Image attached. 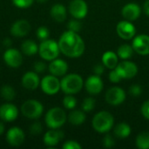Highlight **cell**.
Instances as JSON below:
<instances>
[{"label":"cell","mask_w":149,"mask_h":149,"mask_svg":"<svg viewBox=\"0 0 149 149\" xmlns=\"http://www.w3.org/2000/svg\"><path fill=\"white\" fill-rule=\"evenodd\" d=\"M58 46L60 52L69 58H79L85 51L84 40L77 32L69 30L61 35Z\"/></svg>","instance_id":"obj_1"},{"label":"cell","mask_w":149,"mask_h":149,"mask_svg":"<svg viewBox=\"0 0 149 149\" xmlns=\"http://www.w3.org/2000/svg\"><path fill=\"white\" fill-rule=\"evenodd\" d=\"M114 124L113 116L107 111H102L96 113L92 120V126L98 133H107L110 131Z\"/></svg>","instance_id":"obj_2"},{"label":"cell","mask_w":149,"mask_h":149,"mask_svg":"<svg viewBox=\"0 0 149 149\" xmlns=\"http://www.w3.org/2000/svg\"><path fill=\"white\" fill-rule=\"evenodd\" d=\"M83 85L82 77L76 73L68 74L60 81V88L65 94L78 93L82 89Z\"/></svg>","instance_id":"obj_3"},{"label":"cell","mask_w":149,"mask_h":149,"mask_svg":"<svg viewBox=\"0 0 149 149\" xmlns=\"http://www.w3.org/2000/svg\"><path fill=\"white\" fill-rule=\"evenodd\" d=\"M46 126L51 129H58L61 127L66 121V114L60 107L51 108L45 118Z\"/></svg>","instance_id":"obj_4"},{"label":"cell","mask_w":149,"mask_h":149,"mask_svg":"<svg viewBox=\"0 0 149 149\" xmlns=\"http://www.w3.org/2000/svg\"><path fill=\"white\" fill-rule=\"evenodd\" d=\"M60 52L58 43L52 39H45L38 46V53L45 60L52 61L58 58Z\"/></svg>","instance_id":"obj_5"},{"label":"cell","mask_w":149,"mask_h":149,"mask_svg":"<svg viewBox=\"0 0 149 149\" xmlns=\"http://www.w3.org/2000/svg\"><path fill=\"white\" fill-rule=\"evenodd\" d=\"M44 111L43 105L36 100H26L21 107L22 114L29 119H38L39 118Z\"/></svg>","instance_id":"obj_6"},{"label":"cell","mask_w":149,"mask_h":149,"mask_svg":"<svg viewBox=\"0 0 149 149\" xmlns=\"http://www.w3.org/2000/svg\"><path fill=\"white\" fill-rule=\"evenodd\" d=\"M42 91L47 95H54L58 93L60 88V81L54 75H47L44 77L40 82Z\"/></svg>","instance_id":"obj_7"},{"label":"cell","mask_w":149,"mask_h":149,"mask_svg":"<svg viewBox=\"0 0 149 149\" xmlns=\"http://www.w3.org/2000/svg\"><path fill=\"white\" fill-rule=\"evenodd\" d=\"M115 70L122 79H132L136 76L138 72V67L136 64L128 60H124L120 63H118Z\"/></svg>","instance_id":"obj_8"},{"label":"cell","mask_w":149,"mask_h":149,"mask_svg":"<svg viewBox=\"0 0 149 149\" xmlns=\"http://www.w3.org/2000/svg\"><path fill=\"white\" fill-rule=\"evenodd\" d=\"M126 93L125 91L118 86H114L110 88L106 93V100L108 104L112 106H118L122 104L126 100Z\"/></svg>","instance_id":"obj_9"},{"label":"cell","mask_w":149,"mask_h":149,"mask_svg":"<svg viewBox=\"0 0 149 149\" xmlns=\"http://www.w3.org/2000/svg\"><path fill=\"white\" fill-rule=\"evenodd\" d=\"M116 31L120 38L125 40H129L134 37L136 33V28L130 21L125 19L124 21L118 23L116 26Z\"/></svg>","instance_id":"obj_10"},{"label":"cell","mask_w":149,"mask_h":149,"mask_svg":"<svg viewBox=\"0 0 149 149\" xmlns=\"http://www.w3.org/2000/svg\"><path fill=\"white\" fill-rule=\"evenodd\" d=\"M69 11L74 18L82 19L88 12L87 3L84 0H72L69 4Z\"/></svg>","instance_id":"obj_11"},{"label":"cell","mask_w":149,"mask_h":149,"mask_svg":"<svg viewBox=\"0 0 149 149\" xmlns=\"http://www.w3.org/2000/svg\"><path fill=\"white\" fill-rule=\"evenodd\" d=\"M132 46L134 52L140 55H148L149 54V36L146 34L138 35L133 40Z\"/></svg>","instance_id":"obj_12"},{"label":"cell","mask_w":149,"mask_h":149,"mask_svg":"<svg viewBox=\"0 0 149 149\" xmlns=\"http://www.w3.org/2000/svg\"><path fill=\"white\" fill-rule=\"evenodd\" d=\"M3 60L10 67L17 68L21 65L23 62V57L18 50L10 48L6 50V52L3 53Z\"/></svg>","instance_id":"obj_13"},{"label":"cell","mask_w":149,"mask_h":149,"mask_svg":"<svg viewBox=\"0 0 149 149\" xmlns=\"http://www.w3.org/2000/svg\"><path fill=\"white\" fill-rule=\"evenodd\" d=\"M24 133L17 127L10 128L6 134V141L12 147H18L24 141Z\"/></svg>","instance_id":"obj_14"},{"label":"cell","mask_w":149,"mask_h":149,"mask_svg":"<svg viewBox=\"0 0 149 149\" xmlns=\"http://www.w3.org/2000/svg\"><path fill=\"white\" fill-rule=\"evenodd\" d=\"M103 81L100 79V76L98 75H92L90 76L86 83H85V87L87 93L91 95H97L99 94L102 89H103Z\"/></svg>","instance_id":"obj_15"},{"label":"cell","mask_w":149,"mask_h":149,"mask_svg":"<svg viewBox=\"0 0 149 149\" xmlns=\"http://www.w3.org/2000/svg\"><path fill=\"white\" fill-rule=\"evenodd\" d=\"M18 115L17 107L10 103L3 104L0 107V119L6 122L15 120Z\"/></svg>","instance_id":"obj_16"},{"label":"cell","mask_w":149,"mask_h":149,"mask_svg":"<svg viewBox=\"0 0 149 149\" xmlns=\"http://www.w3.org/2000/svg\"><path fill=\"white\" fill-rule=\"evenodd\" d=\"M141 9L135 3H127L121 10V14L123 17L130 22L138 19L139 17L141 16Z\"/></svg>","instance_id":"obj_17"},{"label":"cell","mask_w":149,"mask_h":149,"mask_svg":"<svg viewBox=\"0 0 149 149\" xmlns=\"http://www.w3.org/2000/svg\"><path fill=\"white\" fill-rule=\"evenodd\" d=\"M30 31H31L30 23L24 19L16 21L10 27L11 35L17 38L26 36L30 32Z\"/></svg>","instance_id":"obj_18"},{"label":"cell","mask_w":149,"mask_h":149,"mask_svg":"<svg viewBox=\"0 0 149 149\" xmlns=\"http://www.w3.org/2000/svg\"><path fill=\"white\" fill-rule=\"evenodd\" d=\"M22 85L28 90H35L40 85V79L35 72H27L22 78Z\"/></svg>","instance_id":"obj_19"},{"label":"cell","mask_w":149,"mask_h":149,"mask_svg":"<svg viewBox=\"0 0 149 149\" xmlns=\"http://www.w3.org/2000/svg\"><path fill=\"white\" fill-rule=\"evenodd\" d=\"M48 69H49V72H51V74H52L56 77H59V76L65 75L67 72L68 65L65 60L55 58V59L52 60L51 64L49 65Z\"/></svg>","instance_id":"obj_20"},{"label":"cell","mask_w":149,"mask_h":149,"mask_svg":"<svg viewBox=\"0 0 149 149\" xmlns=\"http://www.w3.org/2000/svg\"><path fill=\"white\" fill-rule=\"evenodd\" d=\"M64 138V133L58 129H51L44 135V143L47 147L57 146Z\"/></svg>","instance_id":"obj_21"},{"label":"cell","mask_w":149,"mask_h":149,"mask_svg":"<svg viewBox=\"0 0 149 149\" xmlns=\"http://www.w3.org/2000/svg\"><path fill=\"white\" fill-rule=\"evenodd\" d=\"M51 16L52 17L58 22H64L66 18V9L63 4L56 3L51 8Z\"/></svg>","instance_id":"obj_22"},{"label":"cell","mask_w":149,"mask_h":149,"mask_svg":"<svg viewBox=\"0 0 149 149\" xmlns=\"http://www.w3.org/2000/svg\"><path fill=\"white\" fill-rule=\"evenodd\" d=\"M118 55L113 52H106L102 56V64L108 69H114L118 65Z\"/></svg>","instance_id":"obj_23"},{"label":"cell","mask_w":149,"mask_h":149,"mask_svg":"<svg viewBox=\"0 0 149 149\" xmlns=\"http://www.w3.org/2000/svg\"><path fill=\"white\" fill-rule=\"evenodd\" d=\"M113 134L119 139H126L131 134V127L128 124L125 122L119 123L114 127Z\"/></svg>","instance_id":"obj_24"},{"label":"cell","mask_w":149,"mask_h":149,"mask_svg":"<svg viewBox=\"0 0 149 149\" xmlns=\"http://www.w3.org/2000/svg\"><path fill=\"white\" fill-rule=\"evenodd\" d=\"M86 116L84 111H80V110H74V111L71 112L68 116L69 122L75 126L83 124L86 120Z\"/></svg>","instance_id":"obj_25"},{"label":"cell","mask_w":149,"mask_h":149,"mask_svg":"<svg viewBox=\"0 0 149 149\" xmlns=\"http://www.w3.org/2000/svg\"><path fill=\"white\" fill-rule=\"evenodd\" d=\"M21 50L23 53H24L25 55L31 56L38 52V46L34 41L29 39V40H25L23 42L21 45Z\"/></svg>","instance_id":"obj_26"},{"label":"cell","mask_w":149,"mask_h":149,"mask_svg":"<svg viewBox=\"0 0 149 149\" xmlns=\"http://www.w3.org/2000/svg\"><path fill=\"white\" fill-rule=\"evenodd\" d=\"M134 48L132 45H127V44H123L121 45L117 51V55L119 58H120L123 60H127L128 58H130L133 54H134Z\"/></svg>","instance_id":"obj_27"},{"label":"cell","mask_w":149,"mask_h":149,"mask_svg":"<svg viewBox=\"0 0 149 149\" xmlns=\"http://www.w3.org/2000/svg\"><path fill=\"white\" fill-rule=\"evenodd\" d=\"M136 146L140 149L149 148V132H142L136 138Z\"/></svg>","instance_id":"obj_28"},{"label":"cell","mask_w":149,"mask_h":149,"mask_svg":"<svg viewBox=\"0 0 149 149\" xmlns=\"http://www.w3.org/2000/svg\"><path fill=\"white\" fill-rule=\"evenodd\" d=\"M0 93H1V96L4 100H6L8 101L12 100L15 98V96H16V93H15L14 88L12 86H10V85H4V86H3L2 88H1Z\"/></svg>","instance_id":"obj_29"},{"label":"cell","mask_w":149,"mask_h":149,"mask_svg":"<svg viewBox=\"0 0 149 149\" xmlns=\"http://www.w3.org/2000/svg\"><path fill=\"white\" fill-rule=\"evenodd\" d=\"M63 105L66 109H73L77 105V100L72 94H66V96L63 99Z\"/></svg>","instance_id":"obj_30"},{"label":"cell","mask_w":149,"mask_h":149,"mask_svg":"<svg viewBox=\"0 0 149 149\" xmlns=\"http://www.w3.org/2000/svg\"><path fill=\"white\" fill-rule=\"evenodd\" d=\"M81 107L84 112H91L95 107V100L93 98H86L83 100Z\"/></svg>","instance_id":"obj_31"},{"label":"cell","mask_w":149,"mask_h":149,"mask_svg":"<svg viewBox=\"0 0 149 149\" xmlns=\"http://www.w3.org/2000/svg\"><path fill=\"white\" fill-rule=\"evenodd\" d=\"M67 28L69 31H72L73 32H79L81 28H82V24L80 23V21H79L77 18L73 19V20H71L68 24H67Z\"/></svg>","instance_id":"obj_32"},{"label":"cell","mask_w":149,"mask_h":149,"mask_svg":"<svg viewBox=\"0 0 149 149\" xmlns=\"http://www.w3.org/2000/svg\"><path fill=\"white\" fill-rule=\"evenodd\" d=\"M49 35H50V31H49L48 28H46L45 26H41V27L38 28V30H37V37L41 41L48 39Z\"/></svg>","instance_id":"obj_33"},{"label":"cell","mask_w":149,"mask_h":149,"mask_svg":"<svg viewBox=\"0 0 149 149\" xmlns=\"http://www.w3.org/2000/svg\"><path fill=\"white\" fill-rule=\"evenodd\" d=\"M34 0H12V3L17 8H28L33 3Z\"/></svg>","instance_id":"obj_34"},{"label":"cell","mask_w":149,"mask_h":149,"mask_svg":"<svg viewBox=\"0 0 149 149\" xmlns=\"http://www.w3.org/2000/svg\"><path fill=\"white\" fill-rule=\"evenodd\" d=\"M42 131H43V127L39 122H34L30 127V133L32 135H38L42 133Z\"/></svg>","instance_id":"obj_35"},{"label":"cell","mask_w":149,"mask_h":149,"mask_svg":"<svg viewBox=\"0 0 149 149\" xmlns=\"http://www.w3.org/2000/svg\"><path fill=\"white\" fill-rule=\"evenodd\" d=\"M141 93H142V88L138 84H134L129 88V94L133 97H138L141 94Z\"/></svg>","instance_id":"obj_36"},{"label":"cell","mask_w":149,"mask_h":149,"mask_svg":"<svg viewBox=\"0 0 149 149\" xmlns=\"http://www.w3.org/2000/svg\"><path fill=\"white\" fill-rule=\"evenodd\" d=\"M103 145L106 148H111L115 145L113 137L111 134H107L103 139Z\"/></svg>","instance_id":"obj_37"},{"label":"cell","mask_w":149,"mask_h":149,"mask_svg":"<svg viewBox=\"0 0 149 149\" xmlns=\"http://www.w3.org/2000/svg\"><path fill=\"white\" fill-rule=\"evenodd\" d=\"M64 149H81L82 147L75 141H67L63 145Z\"/></svg>","instance_id":"obj_38"},{"label":"cell","mask_w":149,"mask_h":149,"mask_svg":"<svg viewBox=\"0 0 149 149\" xmlns=\"http://www.w3.org/2000/svg\"><path fill=\"white\" fill-rule=\"evenodd\" d=\"M109 79L113 83H119L122 79V78L114 68V69H112V71L109 73Z\"/></svg>","instance_id":"obj_39"},{"label":"cell","mask_w":149,"mask_h":149,"mask_svg":"<svg viewBox=\"0 0 149 149\" xmlns=\"http://www.w3.org/2000/svg\"><path fill=\"white\" fill-rule=\"evenodd\" d=\"M34 71L37 73H43L46 70V65L42 61H37L33 65Z\"/></svg>","instance_id":"obj_40"},{"label":"cell","mask_w":149,"mask_h":149,"mask_svg":"<svg viewBox=\"0 0 149 149\" xmlns=\"http://www.w3.org/2000/svg\"><path fill=\"white\" fill-rule=\"evenodd\" d=\"M141 114L146 118L149 120V100L145 101L142 106H141Z\"/></svg>","instance_id":"obj_41"},{"label":"cell","mask_w":149,"mask_h":149,"mask_svg":"<svg viewBox=\"0 0 149 149\" xmlns=\"http://www.w3.org/2000/svg\"><path fill=\"white\" fill-rule=\"evenodd\" d=\"M93 71L94 72L95 75H98V76H100L104 73L105 72V67H104V65L103 64H96L93 68Z\"/></svg>","instance_id":"obj_42"},{"label":"cell","mask_w":149,"mask_h":149,"mask_svg":"<svg viewBox=\"0 0 149 149\" xmlns=\"http://www.w3.org/2000/svg\"><path fill=\"white\" fill-rule=\"evenodd\" d=\"M143 11L147 16H149V0H146V2L144 3V4H143Z\"/></svg>","instance_id":"obj_43"},{"label":"cell","mask_w":149,"mask_h":149,"mask_svg":"<svg viewBox=\"0 0 149 149\" xmlns=\"http://www.w3.org/2000/svg\"><path fill=\"white\" fill-rule=\"evenodd\" d=\"M3 45L4 46L9 47V46H10V45H11V40H10L9 38H4V39H3Z\"/></svg>","instance_id":"obj_44"},{"label":"cell","mask_w":149,"mask_h":149,"mask_svg":"<svg viewBox=\"0 0 149 149\" xmlns=\"http://www.w3.org/2000/svg\"><path fill=\"white\" fill-rule=\"evenodd\" d=\"M4 133V125L2 121H0V136Z\"/></svg>","instance_id":"obj_45"},{"label":"cell","mask_w":149,"mask_h":149,"mask_svg":"<svg viewBox=\"0 0 149 149\" xmlns=\"http://www.w3.org/2000/svg\"><path fill=\"white\" fill-rule=\"evenodd\" d=\"M38 1L39 3H46L48 0H38Z\"/></svg>","instance_id":"obj_46"}]
</instances>
